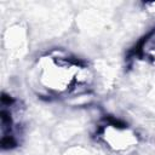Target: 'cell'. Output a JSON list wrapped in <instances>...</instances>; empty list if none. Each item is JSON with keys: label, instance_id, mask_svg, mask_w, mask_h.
Masks as SVG:
<instances>
[{"label": "cell", "instance_id": "1", "mask_svg": "<svg viewBox=\"0 0 155 155\" xmlns=\"http://www.w3.org/2000/svg\"><path fill=\"white\" fill-rule=\"evenodd\" d=\"M17 145V140L11 134H5L1 138V148L2 149H12Z\"/></svg>", "mask_w": 155, "mask_h": 155}, {"label": "cell", "instance_id": "2", "mask_svg": "<svg viewBox=\"0 0 155 155\" xmlns=\"http://www.w3.org/2000/svg\"><path fill=\"white\" fill-rule=\"evenodd\" d=\"M13 102H15V101H13V98H12V97L7 96L6 93H2V97H1V103H2V105L10 107V105H11Z\"/></svg>", "mask_w": 155, "mask_h": 155}]
</instances>
